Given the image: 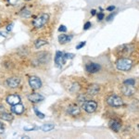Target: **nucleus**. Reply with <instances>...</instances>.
<instances>
[{"label": "nucleus", "mask_w": 139, "mask_h": 139, "mask_svg": "<svg viewBox=\"0 0 139 139\" xmlns=\"http://www.w3.org/2000/svg\"><path fill=\"white\" fill-rule=\"evenodd\" d=\"M116 67L119 71H129L133 67V60L128 58L119 59L116 62Z\"/></svg>", "instance_id": "1"}, {"label": "nucleus", "mask_w": 139, "mask_h": 139, "mask_svg": "<svg viewBox=\"0 0 139 139\" xmlns=\"http://www.w3.org/2000/svg\"><path fill=\"white\" fill-rule=\"evenodd\" d=\"M49 20V15L47 13H42L39 16L35 18V19L33 21V24L35 28L39 29V28H42L43 26H45Z\"/></svg>", "instance_id": "2"}, {"label": "nucleus", "mask_w": 139, "mask_h": 139, "mask_svg": "<svg viewBox=\"0 0 139 139\" xmlns=\"http://www.w3.org/2000/svg\"><path fill=\"white\" fill-rule=\"evenodd\" d=\"M134 49H135V47H134L133 45H122L117 48V53L121 57L126 58L133 53Z\"/></svg>", "instance_id": "3"}, {"label": "nucleus", "mask_w": 139, "mask_h": 139, "mask_svg": "<svg viewBox=\"0 0 139 139\" xmlns=\"http://www.w3.org/2000/svg\"><path fill=\"white\" fill-rule=\"evenodd\" d=\"M107 103L111 107H121L123 104V101L119 96L111 95L107 98Z\"/></svg>", "instance_id": "4"}, {"label": "nucleus", "mask_w": 139, "mask_h": 139, "mask_svg": "<svg viewBox=\"0 0 139 139\" xmlns=\"http://www.w3.org/2000/svg\"><path fill=\"white\" fill-rule=\"evenodd\" d=\"M82 108L84 109V110L87 112V113H92L94 112L97 108V104L96 101H93V100H85V101L83 103Z\"/></svg>", "instance_id": "5"}, {"label": "nucleus", "mask_w": 139, "mask_h": 139, "mask_svg": "<svg viewBox=\"0 0 139 139\" xmlns=\"http://www.w3.org/2000/svg\"><path fill=\"white\" fill-rule=\"evenodd\" d=\"M122 94L126 97H131V96H133L134 94L135 93V84H122Z\"/></svg>", "instance_id": "6"}, {"label": "nucleus", "mask_w": 139, "mask_h": 139, "mask_svg": "<svg viewBox=\"0 0 139 139\" xmlns=\"http://www.w3.org/2000/svg\"><path fill=\"white\" fill-rule=\"evenodd\" d=\"M29 84L33 89H39L42 87V81L37 76H32L29 79Z\"/></svg>", "instance_id": "7"}, {"label": "nucleus", "mask_w": 139, "mask_h": 139, "mask_svg": "<svg viewBox=\"0 0 139 139\" xmlns=\"http://www.w3.org/2000/svg\"><path fill=\"white\" fill-rule=\"evenodd\" d=\"M20 83L21 80L18 77H10L6 81V84L9 88H17L20 85Z\"/></svg>", "instance_id": "8"}, {"label": "nucleus", "mask_w": 139, "mask_h": 139, "mask_svg": "<svg viewBox=\"0 0 139 139\" xmlns=\"http://www.w3.org/2000/svg\"><path fill=\"white\" fill-rule=\"evenodd\" d=\"M24 110H25V108H24V106L21 103L15 104V105L11 106V111H12L13 113L17 114V115L22 114L23 112H24Z\"/></svg>", "instance_id": "9"}, {"label": "nucleus", "mask_w": 139, "mask_h": 139, "mask_svg": "<svg viewBox=\"0 0 139 139\" xmlns=\"http://www.w3.org/2000/svg\"><path fill=\"white\" fill-rule=\"evenodd\" d=\"M85 70L89 73H96L100 70V65L97 63H88L85 66Z\"/></svg>", "instance_id": "10"}, {"label": "nucleus", "mask_w": 139, "mask_h": 139, "mask_svg": "<svg viewBox=\"0 0 139 139\" xmlns=\"http://www.w3.org/2000/svg\"><path fill=\"white\" fill-rule=\"evenodd\" d=\"M65 59L63 57V53L60 51H57L56 52V57H55V63L57 67H61L62 64L65 63Z\"/></svg>", "instance_id": "11"}, {"label": "nucleus", "mask_w": 139, "mask_h": 139, "mask_svg": "<svg viewBox=\"0 0 139 139\" xmlns=\"http://www.w3.org/2000/svg\"><path fill=\"white\" fill-rule=\"evenodd\" d=\"M7 102L10 106L15 105V104L21 103V97L18 95H9L7 97Z\"/></svg>", "instance_id": "12"}, {"label": "nucleus", "mask_w": 139, "mask_h": 139, "mask_svg": "<svg viewBox=\"0 0 139 139\" xmlns=\"http://www.w3.org/2000/svg\"><path fill=\"white\" fill-rule=\"evenodd\" d=\"M44 98L45 97H43L42 95L37 94V93H34V94H32V95L28 96V99H29L31 102H33V103H38V102L44 100Z\"/></svg>", "instance_id": "13"}, {"label": "nucleus", "mask_w": 139, "mask_h": 139, "mask_svg": "<svg viewBox=\"0 0 139 139\" xmlns=\"http://www.w3.org/2000/svg\"><path fill=\"white\" fill-rule=\"evenodd\" d=\"M99 90H100L99 85H97V84H91L87 88V94L89 96H95L99 92Z\"/></svg>", "instance_id": "14"}, {"label": "nucleus", "mask_w": 139, "mask_h": 139, "mask_svg": "<svg viewBox=\"0 0 139 139\" xmlns=\"http://www.w3.org/2000/svg\"><path fill=\"white\" fill-rule=\"evenodd\" d=\"M121 127H122V123L118 120H111L110 122V128L116 133L120 131Z\"/></svg>", "instance_id": "15"}, {"label": "nucleus", "mask_w": 139, "mask_h": 139, "mask_svg": "<svg viewBox=\"0 0 139 139\" xmlns=\"http://www.w3.org/2000/svg\"><path fill=\"white\" fill-rule=\"evenodd\" d=\"M67 112L72 116L79 115V114H80V109H79L76 105H72V106H71V107L68 108Z\"/></svg>", "instance_id": "16"}, {"label": "nucleus", "mask_w": 139, "mask_h": 139, "mask_svg": "<svg viewBox=\"0 0 139 139\" xmlns=\"http://www.w3.org/2000/svg\"><path fill=\"white\" fill-rule=\"evenodd\" d=\"M72 36H68L66 34H60L59 36V41L60 44H65L67 42H70V41L72 40Z\"/></svg>", "instance_id": "17"}, {"label": "nucleus", "mask_w": 139, "mask_h": 139, "mask_svg": "<svg viewBox=\"0 0 139 139\" xmlns=\"http://www.w3.org/2000/svg\"><path fill=\"white\" fill-rule=\"evenodd\" d=\"M54 124L53 123H45L41 126V130L44 131V132H50L54 129Z\"/></svg>", "instance_id": "18"}, {"label": "nucleus", "mask_w": 139, "mask_h": 139, "mask_svg": "<svg viewBox=\"0 0 139 139\" xmlns=\"http://www.w3.org/2000/svg\"><path fill=\"white\" fill-rule=\"evenodd\" d=\"M0 119H2L4 121H8V122H10L13 120V116L10 113H7V112H3V113L0 114Z\"/></svg>", "instance_id": "19"}, {"label": "nucleus", "mask_w": 139, "mask_h": 139, "mask_svg": "<svg viewBox=\"0 0 139 139\" xmlns=\"http://www.w3.org/2000/svg\"><path fill=\"white\" fill-rule=\"evenodd\" d=\"M47 44H48L47 41L43 40V39H38V40H36L35 42H34V46H35L36 48H39L41 46H45V45H47Z\"/></svg>", "instance_id": "20"}, {"label": "nucleus", "mask_w": 139, "mask_h": 139, "mask_svg": "<svg viewBox=\"0 0 139 139\" xmlns=\"http://www.w3.org/2000/svg\"><path fill=\"white\" fill-rule=\"evenodd\" d=\"M79 90H80V84H77V83L73 84L72 86L71 87V91H72V92H78Z\"/></svg>", "instance_id": "21"}, {"label": "nucleus", "mask_w": 139, "mask_h": 139, "mask_svg": "<svg viewBox=\"0 0 139 139\" xmlns=\"http://www.w3.org/2000/svg\"><path fill=\"white\" fill-rule=\"evenodd\" d=\"M34 112H35L36 116H37L38 118H40V119H44V118H45V114L39 111V110H37V108L34 107Z\"/></svg>", "instance_id": "22"}, {"label": "nucleus", "mask_w": 139, "mask_h": 139, "mask_svg": "<svg viewBox=\"0 0 139 139\" xmlns=\"http://www.w3.org/2000/svg\"><path fill=\"white\" fill-rule=\"evenodd\" d=\"M63 57H64V59L67 60V59H73V58L75 57V55H74V54H72V53H65V54H63Z\"/></svg>", "instance_id": "23"}, {"label": "nucleus", "mask_w": 139, "mask_h": 139, "mask_svg": "<svg viewBox=\"0 0 139 139\" xmlns=\"http://www.w3.org/2000/svg\"><path fill=\"white\" fill-rule=\"evenodd\" d=\"M21 15L22 16V17H24V18H28V17H30V16H31V12H30L29 10H27V9H24V10L21 11Z\"/></svg>", "instance_id": "24"}, {"label": "nucleus", "mask_w": 139, "mask_h": 139, "mask_svg": "<svg viewBox=\"0 0 139 139\" xmlns=\"http://www.w3.org/2000/svg\"><path fill=\"white\" fill-rule=\"evenodd\" d=\"M78 101L79 102H84L85 100H86V96H84V95H83V94H81V95H79V97H78Z\"/></svg>", "instance_id": "25"}, {"label": "nucleus", "mask_w": 139, "mask_h": 139, "mask_svg": "<svg viewBox=\"0 0 139 139\" xmlns=\"http://www.w3.org/2000/svg\"><path fill=\"white\" fill-rule=\"evenodd\" d=\"M8 1H9V5H11V6H16L17 4H19L21 0H8Z\"/></svg>", "instance_id": "26"}, {"label": "nucleus", "mask_w": 139, "mask_h": 139, "mask_svg": "<svg viewBox=\"0 0 139 139\" xmlns=\"http://www.w3.org/2000/svg\"><path fill=\"white\" fill-rule=\"evenodd\" d=\"M85 44H86V42H84H84H81L80 44L76 46V49H81L82 47H84V46H85Z\"/></svg>", "instance_id": "27"}, {"label": "nucleus", "mask_w": 139, "mask_h": 139, "mask_svg": "<svg viewBox=\"0 0 139 139\" xmlns=\"http://www.w3.org/2000/svg\"><path fill=\"white\" fill-rule=\"evenodd\" d=\"M123 84H135V81L134 79H128V80L124 81Z\"/></svg>", "instance_id": "28"}, {"label": "nucleus", "mask_w": 139, "mask_h": 139, "mask_svg": "<svg viewBox=\"0 0 139 139\" xmlns=\"http://www.w3.org/2000/svg\"><path fill=\"white\" fill-rule=\"evenodd\" d=\"M59 31L61 33H65V32H67V28H66V26H64V25H60L59 28Z\"/></svg>", "instance_id": "29"}, {"label": "nucleus", "mask_w": 139, "mask_h": 139, "mask_svg": "<svg viewBox=\"0 0 139 139\" xmlns=\"http://www.w3.org/2000/svg\"><path fill=\"white\" fill-rule=\"evenodd\" d=\"M90 27H91V22H89V21H87V22L85 23V24H84V30H88Z\"/></svg>", "instance_id": "30"}, {"label": "nucleus", "mask_w": 139, "mask_h": 139, "mask_svg": "<svg viewBox=\"0 0 139 139\" xmlns=\"http://www.w3.org/2000/svg\"><path fill=\"white\" fill-rule=\"evenodd\" d=\"M104 17H105V16H104L103 13H98V14H97V19H98V21H102V20L104 19Z\"/></svg>", "instance_id": "31"}, {"label": "nucleus", "mask_w": 139, "mask_h": 139, "mask_svg": "<svg viewBox=\"0 0 139 139\" xmlns=\"http://www.w3.org/2000/svg\"><path fill=\"white\" fill-rule=\"evenodd\" d=\"M4 131H5V128H4V125L0 122V134H3L4 133Z\"/></svg>", "instance_id": "32"}, {"label": "nucleus", "mask_w": 139, "mask_h": 139, "mask_svg": "<svg viewBox=\"0 0 139 139\" xmlns=\"http://www.w3.org/2000/svg\"><path fill=\"white\" fill-rule=\"evenodd\" d=\"M114 9H115V7L114 6H110V7H108L107 8V10H109V11H113Z\"/></svg>", "instance_id": "33"}, {"label": "nucleus", "mask_w": 139, "mask_h": 139, "mask_svg": "<svg viewBox=\"0 0 139 139\" xmlns=\"http://www.w3.org/2000/svg\"><path fill=\"white\" fill-rule=\"evenodd\" d=\"M34 129H35V127H24V130L26 131H32Z\"/></svg>", "instance_id": "34"}, {"label": "nucleus", "mask_w": 139, "mask_h": 139, "mask_svg": "<svg viewBox=\"0 0 139 139\" xmlns=\"http://www.w3.org/2000/svg\"><path fill=\"white\" fill-rule=\"evenodd\" d=\"M12 26H13V24H10V25L8 26V28H7V29H8V31H11V29H12Z\"/></svg>", "instance_id": "35"}, {"label": "nucleus", "mask_w": 139, "mask_h": 139, "mask_svg": "<svg viewBox=\"0 0 139 139\" xmlns=\"http://www.w3.org/2000/svg\"><path fill=\"white\" fill-rule=\"evenodd\" d=\"M91 14H92V16H95V15H96V10H95V9H92V10H91Z\"/></svg>", "instance_id": "36"}, {"label": "nucleus", "mask_w": 139, "mask_h": 139, "mask_svg": "<svg viewBox=\"0 0 139 139\" xmlns=\"http://www.w3.org/2000/svg\"><path fill=\"white\" fill-rule=\"evenodd\" d=\"M2 110H4V107L2 105H0V111H2Z\"/></svg>", "instance_id": "37"}, {"label": "nucleus", "mask_w": 139, "mask_h": 139, "mask_svg": "<svg viewBox=\"0 0 139 139\" xmlns=\"http://www.w3.org/2000/svg\"><path fill=\"white\" fill-rule=\"evenodd\" d=\"M25 1H30V0H25Z\"/></svg>", "instance_id": "38"}]
</instances>
